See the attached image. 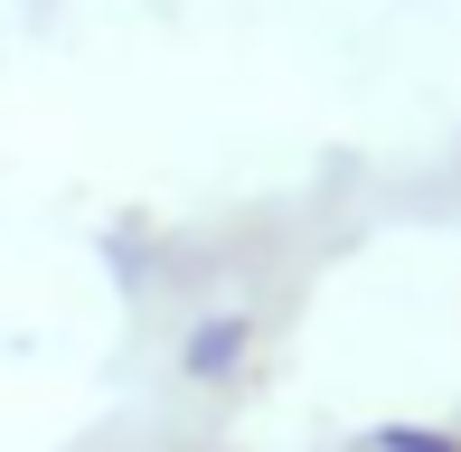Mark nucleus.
I'll list each match as a JSON object with an SVG mask.
<instances>
[{"mask_svg":"<svg viewBox=\"0 0 461 452\" xmlns=\"http://www.w3.org/2000/svg\"><path fill=\"white\" fill-rule=\"evenodd\" d=\"M376 452H461V443L433 434V424H386V434H376Z\"/></svg>","mask_w":461,"mask_h":452,"instance_id":"nucleus-2","label":"nucleus"},{"mask_svg":"<svg viewBox=\"0 0 461 452\" xmlns=\"http://www.w3.org/2000/svg\"><path fill=\"white\" fill-rule=\"evenodd\" d=\"M245 348H255V321L217 312V321H198V330L179 339V367H188V377H236V367H245Z\"/></svg>","mask_w":461,"mask_h":452,"instance_id":"nucleus-1","label":"nucleus"}]
</instances>
